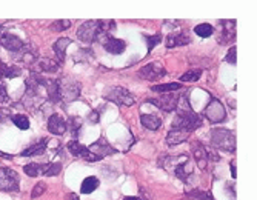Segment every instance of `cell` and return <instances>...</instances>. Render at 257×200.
<instances>
[{
	"label": "cell",
	"instance_id": "4fadbf2b",
	"mask_svg": "<svg viewBox=\"0 0 257 200\" xmlns=\"http://www.w3.org/2000/svg\"><path fill=\"white\" fill-rule=\"evenodd\" d=\"M126 48V44L122 39H116V37H110L103 42V49L110 54H122Z\"/></svg>",
	"mask_w": 257,
	"mask_h": 200
},
{
	"label": "cell",
	"instance_id": "836d02e7",
	"mask_svg": "<svg viewBox=\"0 0 257 200\" xmlns=\"http://www.w3.org/2000/svg\"><path fill=\"white\" fill-rule=\"evenodd\" d=\"M82 128V120L77 119V117H70V130L72 131L74 137L79 134V130Z\"/></svg>",
	"mask_w": 257,
	"mask_h": 200
},
{
	"label": "cell",
	"instance_id": "e575fe53",
	"mask_svg": "<svg viewBox=\"0 0 257 200\" xmlns=\"http://www.w3.org/2000/svg\"><path fill=\"white\" fill-rule=\"evenodd\" d=\"M45 189H47V185H45L44 182H39V183L33 188V193H31V197H33V199L40 197L42 194L45 193Z\"/></svg>",
	"mask_w": 257,
	"mask_h": 200
},
{
	"label": "cell",
	"instance_id": "9c48e42d",
	"mask_svg": "<svg viewBox=\"0 0 257 200\" xmlns=\"http://www.w3.org/2000/svg\"><path fill=\"white\" fill-rule=\"evenodd\" d=\"M137 76L145 79V80H157V79H162L164 76H166V69L162 67V63L151 62V63H148V65H145L143 68L139 69Z\"/></svg>",
	"mask_w": 257,
	"mask_h": 200
},
{
	"label": "cell",
	"instance_id": "4316f807",
	"mask_svg": "<svg viewBox=\"0 0 257 200\" xmlns=\"http://www.w3.org/2000/svg\"><path fill=\"white\" fill-rule=\"evenodd\" d=\"M11 120H13V123L17 126L19 130L26 131V130L29 128V119L26 117V115H23V114H16V115H11Z\"/></svg>",
	"mask_w": 257,
	"mask_h": 200
},
{
	"label": "cell",
	"instance_id": "b9f144b4",
	"mask_svg": "<svg viewBox=\"0 0 257 200\" xmlns=\"http://www.w3.org/2000/svg\"><path fill=\"white\" fill-rule=\"evenodd\" d=\"M6 34V31H5V28L2 26V25H0V39H2L3 36Z\"/></svg>",
	"mask_w": 257,
	"mask_h": 200
},
{
	"label": "cell",
	"instance_id": "cb8c5ba5",
	"mask_svg": "<svg viewBox=\"0 0 257 200\" xmlns=\"http://www.w3.org/2000/svg\"><path fill=\"white\" fill-rule=\"evenodd\" d=\"M36 67L42 72H57L59 71V63L51 59H42L36 63Z\"/></svg>",
	"mask_w": 257,
	"mask_h": 200
},
{
	"label": "cell",
	"instance_id": "8992f818",
	"mask_svg": "<svg viewBox=\"0 0 257 200\" xmlns=\"http://www.w3.org/2000/svg\"><path fill=\"white\" fill-rule=\"evenodd\" d=\"M88 151H90V156L87 157L88 162H99V160L103 159V157L113 156V154L117 153L116 148H113V146L105 139H99L97 142H94L93 145H90Z\"/></svg>",
	"mask_w": 257,
	"mask_h": 200
},
{
	"label": "cell",
	"instance_id": "52a82bcc",
	"mask_svg": "<svg viewBox=\"0 0 257 200\" xmlns=\"http://www.w3.org/2000/svg\"><path fill=\"white\" fill-rule=\"evenodd\" d=\"M211 123H222L227 119V111H225L223 103L219 99H211V102L203 108L202 112Z\"/></svg>",
	"mask_w": 257,
	"mask_h": 200
},
{
	"label": "cell",
	"instance_id": "7a4b0ae2",
	"mask_svg": "<svg viewBox=\"0 0 257 200\" xmlns=\"http://www.w3.org/2000/svg\"><path fill=\"white\" fill-rule=\"evenodd\" d=\"M211 145L212 148L220 151L234 153L235 151V134L234 131L223 128H212L211 131Z\"/></svg>",
	"mask_w": 257,
	"mask_h": 200
},
{
	"label": "cell",
	"instance_id": "f546056e",
	"mask_svg": "<svg viewBox=\"0 0 257 200\" xmlns=\"http://www.w3.org/2000/svg\"><path fill=\"white\" fill-rule=\"evenodd\" d=\"M62 171V165L57 162V163H48V165H44V176L47 177H52V176H57L59 173Z\"/></svg>",
	"mask_w": 257,
	"mask_h": 200
},
{
	"label": "cell",
	"instance_id": "ac0fdd59",
	"mask_svg": "<svg viewBox=\"0 0 257 200\" xmlns=\"http://www.w3.org/2000/svg\"><path fill=\"white\" fill-rule=\"evenodd\" d=\"M68 151L71 153V156L79 157V159H85V160H87V157L90 156L88 146L82 145L79 140H71L68 143Z\"/></svg>",
	"mask_w": 257,
	"mask_h": 200
},
{
	"label": "cell",
	"instance_id": "d4e9b609",
	"mask_svg": "<svg viewBox=\"0 0 257 200\" xmlns=\"http://www.w3.org/2000/svg\"><path fill=\"white\" fill-rule=\"evenodd\" d=\"M97 186H99V178L91 176V177H87L82 182L80 191H82V194H91L94 189H97Z\"/></svg>",
	"mask_w": 257,
	"mask_h": 200
},
{
	"label": "cell",
	"instance_id": "603a6c76",
	"mask_svg": "<svg viewBox=\"0 0 257 200\" xmlns=\"http://www.w3.org/2000/svg\"><path fill=\"white\" fill-rule=\"evenodd\" d=\"M153 92H159V94H169V92H179L182 91V85L180 83H162V85H154L151 87Z\"/></svg>",
	"mask_w": 257,
	"mask_h": 200
},
{
	"label": "cell",
	"instance_id": "2e32d148",
	"mask_svg": "<svg viewBox=\"0 0 257 200\" xmlns=\"http://www.w3.org/2000/svg\"><path fill=\"white\" fill-rule=\"evenodd\" d=\"M49 139H40L39 142H36L34 145H31L29 148L23 150V153H20L22 157H33V156H42L47 150V145H48Z\"/></svg>",
	"mask_w": 257,
	"mask_h": 200
},
{
	"label": "cell",
	"instance_id": "9a60e30c",
	"mask_svg": "<svg viewBox=\"0 0 257 200\" xmlns=\"http://www.w3.org/2000/svg\"><path fill=\"white\" fill-rule=\"evenodd\" d=\"M191 42V37L187 33H176V34H169L166 37L165 45L166 48H176V46H185Z\"/></svg>",
	"mask_w": 257,
	"mask_h": 200
},
{
	"label": "cell",
	"instance_id": "4dcf8cb0",
	"mask_svg": "<svg viewBox=\"0 0 257 200\" xmlns=\"http://www.w3.org/2000/svg\"><path fill=\"white\" fill-rule=\"evenodd\" d=\"M202 76V69H189L180 77L182 82H197Z\"/></svg>",
	"mask_w": 257,
	"mask_h": 200
},
{
	"label": "cell",
	"instance_id": "277c9868",
	"mask_svg": "<svg viewBox=\"0 0 257 200\" xmlns=\"http://www.w3.org/2000/svg\"><path fill=\"white\" fill-rule=\"evenodd\" d=\"M106 100H110L116 105H119V107H133V105L136 103V99L133 94L122 88V87H113L110 88L108 91L105 92V96H103Z\"/></svg>",
	"mask_w": 257,
	"mask_h": 200
},
{
	"label": "cell",
	"instance_id": "30bf717a",
	"mask_svg": "<svg viewBox=\"0 0 257 200\" xmlns=\"http://www.w3.org/2000/svg\"><path fill=\"white\" fill-rule=\"evenodd\" d=\"M180 94V91H179ZM179 94H174V92H169V94H162L160 97L157 99H148L146 102L148 103H153L156 105L157 108L164 110V111H174L177 110V102H179Z\"/></svg>",
	"mask_w": 257,
	"mask_h": 200
},
{
	"label": "cell",
	"instance_id": "7bdbcfd3",
	"mask_svg": "<svg viewBox=\"0 0 257 200\" xmlns=\"http://www.w3.org/2000/svg\"><path fill=\"white\" fill-rule=\"evenodd\" d=\"M0 157H2V159H11V156H9V154H3L2 151H0Z\"/></svg>",
	"mask_w": 257,
	"mask_h": 200
},
{
	"label": "cell",
	"instance_id": "8fae6325",
	"mask_svg": "<svg viewBox=\"0 0 257 200\" xmlns=\"http://www.w3.org/2000/svg\"><path fill=\"white\" fill-rule=\"evenodd\" d=\"M48 131L54 135H63L68 131V123L67 120L59 114H52L48 119Z\"/></svg>",
	"mask_w": 257,
	"mask_h": 200
},
{
	"label": "cell",
	"instance_id": "ffe728a7",
	"mask_svg": "<svg viewBox=\"0 0 257 200\" xmlns=\"http://www.w3.org/2000/svg\"><path fill=\"white\" fill-rule=\"evenodd\" d=\"M72 44V40L68 39V37H63V39H59L54 45H52V49H54L56 56L59 59V62H65V54H67V48Z\"/></svg>",
	"mask_w": 257,
	"mask_h": 200
},
{
	"label": "cell",
	"instance_id": "f1b7e54d",
	"mask_svg": "<svg viewBox=\"0 0 257 200\" xmlns=\"http://www.w3.org/2000/svg\"><path fill=\"white\" fill-rule=\"evenodd\" d=\"M194 33L199 37H210L214 33V28L210 23H200L194 28Z\"/></svg>",
	"mask_w": 257,
	"mask_h": 200
},
{
	"label": "cell",
	"instance_id": "7c38bea8",
	"mask_svg": "<svg viewBox=\"0 0 257 200\" xmlns=\"http://www.w3.org/2000/svg\"><path fill=\"white\" fill-rule=\"evenodd\" d=\"M0 44H2V46H3L5 49H8V51H11V52H19L20 49L23 48L25 42H23L22 39H20V37L14 36V34L6 33L2 39H0Z\"/></svg>",
	"mask_w": 257,
	"mask_h": 200
},
{
	"label": "cell",
	"instance_id": "ee69618b",
	"mask_svg": "<svg viewBox=\"0 0 257 200\" xmlns=\"http://www.w3.org/2000/svg\"><path fill=\"white\" fill-rule=\"evenodd\" d=\"M123 200H142V199H139V197H130V196H128V197H125Z\"/></svg>",
	"mask_w": 257,
	"mask_h": 200
},
{
	"label": "cell",
	"instance_id": "3957f363",
	"mask_svg": "<svg viewBox=\"0 0 257 200\" xmlns=\"http://www.w3.org/2000/svg\"><path fill=\"white\" fill-rule=\"evenodd\" d=\"M191 150H192V157H194V160L200 170H205L210 162H219L220 159L217 153H214L212 150H210L208 146L200 143L199 140H192Z\"/></svg>",
	"mask_w": 257,
	"mask_h": 200
},
{
	"label": "cell",
	"instance_id": "6da1fadb",
	"mask_svg": "<svg viewBox=\"0 0 257 200\" xmlns=\"http://www.w3.org/2000/svg\"><path fill=\"white\" fill-rule=\"evenodd\" d=\"M202 119L194 111L191 110L188 105L187 97H179L177 102V115L174 117L173 123H171V130L176 131H185V133H192L197 128H200Z\"/></svg>",
	"mask_w": 257,
	"mask_h": 200
},
{
	"label": "cell",
	"instance_id": "7402d4cb",
	"mask_svg": "<svg viewBox=\"0 0 257 200\" xmlns=\"http://www.w3.org/2000/svg\"><path fill=\"white\" fill-rule=\"evenodd\" d=\"M20 74H22V68L8 67L3 62H0V77L2 79H16Z\"/></svg>",
	"mask_w": 257,
	"mask_h": 200
},
{
	"label": "cell",
	"instance_id": "ba28073f",
	"mask_svg": "<svg viewBox=\"0 0 257 200\" xmlns=\"http://www.w3.org/2000/svg\"><path fill=\"white\" fill-rule=\"evenodd\" d=\"M59 89H60V102H72L80 96L82 88L77 82L59 80Z\"/></svg>",
	"mask_w": 257,
	"mask_h": 200
},
{
	"label": "cell",
	"instance_id": "d590c367",
	"mask_svg": "<svg viewBox=\"0 0 257 200\" xmlns=\"http://www.w3.org/2000/svg\"><path fill=\"white\" fill-rule=\"evenodd\" d=\"M235 52H237V48L235 46H231L227 57H225V60H227L228 63H231V65H235V62H237V56H235Z\"/></svg>",
	"mask_w": 257,
	"mask_h": 200
},
{
	"label": "cell",
	"instance_id": "83f0119b",
	"mask_svg": "<svg viewBox=\"0 0 257 200\" xmlns=\"http://www.w3.org/2000/svg\"><path fill=\"white\" fill-rule=\"evenodd\" d=\"M23 171H25V174H28L29 177H37L39 174L44 173V165L34 163V162H33V163H28V165H25Z\"/></svg>",
	"mask_w": 257,
	"mask_h": 200
},
{
	"label": "cell",
	"instance_id": "484cf974",
	"mask_svg": "<svg viewBox=\"0 0 257 200\" xmlns=\"http://www.w3.org/2000/svg\"><path fill=\"white\" fill-rule=\"evenodd\" d=\"M185 196L189 200H212V196L203 189H191V191H187Z\"/></svg>",
	"mask_w": 257,
	"mask_h": 200
},
{
	"label": "cell",
	"instance_id": "ab89813d",
	"mask_svg": "<svg viewBox=\"0 0 257 200\" xmlns=\"http://www.w3.org/2000/svg\"><path fill=\"white\" fill-rule=\"evenodd\" d=\"M230 166H231V177L235 178V177H237V170H235V160H233Z\"/></svg>",
	"mask_w": 257,
	"mask_h": 200
},
{
	"label": "cell",
	"instance_id": "e0dca14e",
	"mask_svg": "<svg viewBox=\"0 0 257 200\" xmlns=\"http://www.w3.org/2000/svg\"><path fill=\"white\" fill-rule=\"evenodd\" d=\"M220 25H223L222 36H220V44H227V42L233 40L235 36V20H222Z\"/></svg>",
	"mask_w": 257,
	"mask_h": 200
},
{
	"label": "cell",
	"instance_id": "1f68e13d",
	"mask_svg": "<svg viewBox=\"0 0 257 200\" xmlns=\"http://www.w3.org/2000/svg\"><path fill=\"white\" fill-rule=\"evenodd\" d=\"M143 39L148 42V52H151L154 49V46H157L162 40V36L160 34H154V36H143Z\"/></svg>",
	"mask_w": 257,
	"mask_h": 200
},
{
	"label": "cell",
	"instance_id": "60d3db41",
	"mask_svg": "<svg viewBox=\"0 0 257 200\" xmlns=\"http://www.w3.org/2000/svg\"><path fill=\"white\" fill-rule=\"evenodd\" d=\"M65 200H80L79 197H77V194H74V193H70L67 197H65Z\"/></svg>",
	"mask_w": 257,
	"mask_h": 200
},
{
	"label": "cell",
	"instance_id": "f35d334b",
	"mask_svg": "<svg viewBox=\"0 0 257 200\" xmlns=\"http://www.w3.org/2000/svg\"><path fill=\"white\" fill-rule=\"evenodd\" d=\"M90 120L94 122V123H97V122H99V112H97V111H93V112L90 114Z\"/></svg>",
	"mask_w": 257,
	"mask_h": 200
},
{
	"label": "cell",
	"instance_id": "5b68a950",
	"mask_svg": "<svg viewBox=\"0 0 257 200\" xmlns=\"http://www.w3.org/2000/svg\"><path fill=\"white\" fill-rule=\"evenodd\" d=\"M20 189V177L11 168H0V191L17 193Z\"/></svg>",
	"mask_w": 257,
	"mask_h": 200
},
{
	"label": "cell",
	"instance_id": "5bb4252c",
	"mask_svg": "<svg viewBox=\"0 0 257 200\" xmlns=\"http://www.w3.org/2000/svg\"><path fill=\"white\" fill-rule=\"evenodd\" d=\"M174 174H176V177L179 178V180H182V182H188V177L192 176V166H191V163H189L188 156H187L185 159L182 160L179 165H176V168H174Z\"/></svg>",
	"mask_w": 257,
	"mask_h": 200
},
{
	"label": "cell",
	"instance_id": "44dd1931",
	"mask_svg": "<svg viewBox=\"0 0 257 200\" xmlns=\"http://www.w3.org/2000/svg\"><path fill=\"white\" fill-rule=\"evenodd\" d=\"M188 137H189V133L169 130V133H168V135H166V143H168L169 146H174V145H179V143L187 142Z\"/></svg>",
	"mask_w": 257,
	"mask_h": 200
},
{
	"label": "cell",
	"instance_id": "74e56055",
	"mask_svg": "<svg viewBox=\"0 0 257 200\" xmlns=\"http://www.w3.org/2000/svg\"><path fill=\"white\" fill-rule=\"evenodd\" d=\"M9 115V111L6 110V108H0V122L2 120H5L6 117Z\"/></svg>",
	"mask_w": 257,
	"mask_h": 200
},
{
	"label": "cell",
	"instance_id": "d6986e66",
	"mask_svg": "<svg viewBox=\"0 0 257 200\" xmlns=\"http://www.w3.org/2000/svg\"><path fill=\"white\" fill-rule=\"evenodd\" d=\"M140 122L149 131H157L160 126H162V119H160L159 115H154V114H142Z\"/></svg>",
	"mask_w": 257,
	"mask_h": 200
},
{
	"label": "cell",
	"instance_id": "8d00e7d4",
	"mask_svg": "<svg viewBox=\"0 0 257 200\" xmlns=\"http://www.w3.org/2000/svg\"><path fill=\"white\" fill-rule=\"evenodd\" d=\"M9 102V96L6 92V88L2 82H0V103H8Z\"/></svg>",
	"mask_w": 257,
	"mask_h": 200
},
{
	"label": "cell",
	"instance_id": "d6a6232c",
	"mask_svg": "<svg viewBox=\"0 0 257 200\" xmlns=\"http://www.w3.org/2000/svg\"><path fill=\"white\" fill-rule=\"evenodd\" d=\"M71 26V20H57V22L51 23V31H65Z\"/></svg>",
	"mask_w": 257,
	"mask_h": 200
}]
</instances>
